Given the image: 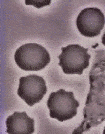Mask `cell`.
<instances>
[{
	"label": "cell",
	"instance_id": "3957f363",
	"mask_svg": "<svg viewBox=\"0 0 105 134\" xmlns=\"http://www.w3.org/2000/svg\"><path fill=\"white\" fill-rule=\"evenodd\" d=\"M47 105L49 109L51 118L64 122L76 116L80 103L75 99L72 91H66L63 89H60L50 94Z\"/></svg>",
	"mask_w": 105,
	"mask_h": 134
},
{
	"label": "cell",
	"instance_id": "52a82bcc",
	"mask_svg": "<svg viewBox=\"0 0 105 134\" xmlns=\"http://www.w3.org/2000/svg\"><path fill=\"white\" fill-rule=\"evenodd\" d=\"M6 132L9 134H32L34 133V120L26 112H15L6 120Z\"/></svg>",
	"mask_w": 105,
	"mask_h": 134
},
{
	"label": "cell",
	"instance_id": "7a4b0ae2",
	"mask_svg": "<svg viewBox=\"0 0 105 134\" xmlns=\"http://www.w3.org/2000/svg\"><path fill=\"white\" fill-rule=\"evenodd\" d=\"M15 60L22 70L38 71L46 67L51 60V57L47 49L41 45L26 43L15 51Z\"/></svg>",
	"mask_w": 105,
	"mask_h": 134
},
{
	"label": "cell",
	"instance_id": "277c9868",
	"mask_svg": "<svg viewBox=\"0 0 105 134\" xmlns=\"http://www.w3.org/2000/svg\"><path fill=\"white\" fill-rule=\"evenodd\" d=\"M61 50L62 53L58 56L59 65L65 74L81 75L84 69L89 67L91 55L88 53V48L72 44L62 47Z\"/></svg>",
	"mask_w": 105,
	"mask_h": 134
},
{
	"label": "cell",
	"instance_id": "9c48e42d",
	"mask_svg": "<svg viewBox=\"0 0 105 134\" xmlns=\"http://www.w3.org/2000/svg\"><path fill=\"white\" fill-rule=\"evenodd\" d=\"M103 133L105 134V127H104V131H103Z\"/></svg>",
	"mask_w": 105,
	"mask_h": 134
},
{
	"label": "cell",
	"instance_id": "6da1fadb",
	"mask_svg": "<svg viewBox=\"0 0 105 134\" xmlns=\"http://www.w3.org/2000/svg\"><path fill=\"white\" fill-rule=\"evenodd\" d=\"M90 87L84 109V120L73 134H81L105 120V49L95 51L89 74Z\"/></svg>",
	"mask_w": 105,
	"mask_h": 134
},
{
	"label": "cell",
	"instance_id": "8992f818",
	"mask_svg": "<svg viewBox=\"0 0 105 134\" xmlns=\"http://www.w3.org/2000/svg\"><path fill=\"white\" fill-rule=\"evenodd\" d=\"M105 25V16L97 7H88L79 13L76 26L81 35L94 38L100 34Z\"/></svg>",
	"mask_w": 105,
	"mask_h": 134
},
{
	"label": "cell",
	"instance_id": "5b68a950",
	"mask_svg": "<svg viewBox=\"0 0 105 134\" xmlns=\"http://www.w3.org/2000/svg\"><path fill=\"white\" fill-rule=\"evenodd\" d=\"M47 91L45 81L42 77L30 74L19 79L17 94L28 106L40 102Z\"/></svg>",
	"mask_w": 105,
	"mask_h": 134
},
{
	"label": "cell",
	"instance_id": "ba28073f",
	"mask_svg": "<svg viewBox=\"0 0 105 134\" xmlns=\"http://www.w3.org/2000/svg\"><path fill=\"white\" fill-rule=\"evenodd\" d=\"M102 43L105 46V31H104V33L103 36L102 37Z\"/></svg>",
	"mask_w": 105,
	"mask_h": 134
}]
</instances>
